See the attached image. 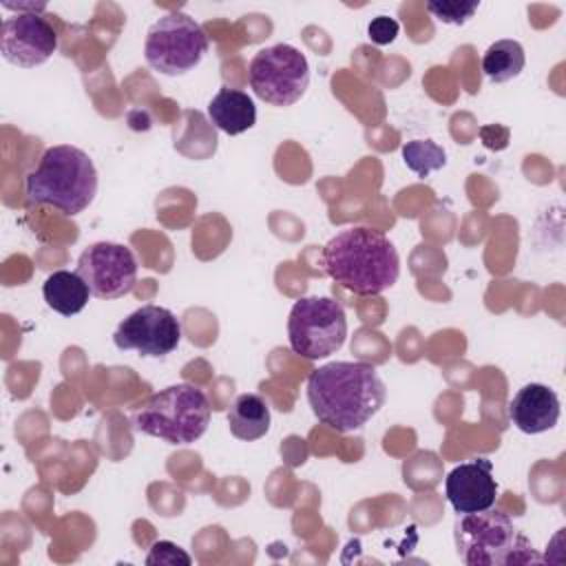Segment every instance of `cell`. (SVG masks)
Listing matches in <instances>:
<instances>
[{
    "instance_id": "cell-4",
    "label": "cell",
    "mask_w": 566,
    "mask_h": 566,
    "mask_svg": "<svg viewBox=\"0 0 566 566\" xmlns=\"http://www.w3.org/2000/svg\"><path fill=\"white\" fill-rule=\"evenodd\" d=\"M210 413V400L199 387L177 382L135 405L130 422L135 431L168 444H190L206 433Z\"/></svg>"
},
{
    "instance_id": "cell-20",
    "label": "cell",
    "mask_w": 566,
    "mask_h": 566,
    "mask_svg": "<svg viewBox=\"0 0 566 566\" xmlns=\"http://www.w3.org/2000/svg\"><path fill=\"white\" fill-rule=\"evenodd\" d=\"M190 555L184 553L177 544L172 542H155L150 546V553L146 557V564H186L190 566Z\"/></svg>"
},
{
    "instance_id": "cell-1",
    "label": "cell",
    "mask_w": 566,
    "mask_h": 566,
    "mask_svg": "<svg viewBox=\"0 0 566 566\" xmlns=\"http://www.w3.org/2000/svg\"><path fill=\"white\" fill-rule=\"evenodd\" d=\"M385 398L382 378L374 365L363 360H334L307 376V402L314 416L338 433L365 427Z\"/></svg>"
},
{
    "instance_id": "cell-19",
    "label": "cell",
    "mask_w": 566,
    "mask_h": 566,
    "mask_svg": "<svg viewBox=\"0 0 566 566\" xmlns=\"http://www.w3.org/2000/svg\"><path fill=\"white\" fill-rule=\"evenodd\" d=\"M480 2H462V0H433L427 2V11L444 22V24H464L473 18Z\"/></svg>"
},
{
    "instance_id": "cell-17",
    "label": "cell",
    "mask_w": 566,
    "mask_h": 566,
    "mask_svg": "<svg viewBox=\"0 0 566 566\" xmlns=\"http://www.w3.org/2000/svg\"><path fill=\"white\" fill-rule=\"evenodd\" d=\"M526 55L517 40H497L482 55V71L493 84H504L524 71Z\"/></svg>"
},
{
    "instance_id": "cell-11",
    "label": "cell",
    "mask_w": 566,
    "mask_h": 566,
    "mask_svg": "<svg viewBox=\"0 0 566 566\" xmlns=\"http://www.w3.org/2000/svg\"><path fill=\"white\" fill-rule=\"evenodd\" d=\"M57 49V31L40 13H15L0 27V53L20 69L44 64Z\"/></svg>"
},
{
    "instance_id": "cell-14",
    "label": "cell",
    "mask_w": 566,
    "mask_h": 566,
    "mask_svg": "<svg viewBox=\"0 0 566 566\" xmlns=\"http://www.w3.org/2000/svg\"><path fill=\"white\" fill-rule=\"evenodd\" d=\"M208 117L226 135H241L256 122V106L245 91L221 88L208 104Z\"/></svg>"
},
{
    "instance_id": "cell-15",
    "label": "cell",
    "mask_w": 566,
    "mask_h": 566,
    "mask_svg": "<svg viewBox=\"0 0 566 566\" xmlns=\"http://www.w3.org/2000/svg\"><path fill=\"white\" fill-rule=\"evenodd\" d=\"M42 296L53 312L62 316H73L86 307L91 290L77 272L57 270L46 276L42 285Z\"/></svg>"
},
{
    "instance_id": "cell-3",
    "label": "cell",
    "mask_w": 566,
    "mask_h": 566,
    "mask_svg": "<svg viewBox=\"0 0 566 566\" xmlns=\"http://www.w3.org/2000/svg\"><path fill=\"white\" fill-rule=\"evenodd\" d=\"M95 195V164L77 146L60 144L46 148L38 166L27 175V199L38 206H51L66 217L86 210Z\"/></svg>"
},
{
    "instance_id": "cell-5",
    "label": "cell",
    "mask_w": 566,
    "mask_h": 566,
    "mask_svg": "<svg viewBox=\"0 0 566 566\" xmlns=\"http://www.w3.org/2000/svg\"><path fill=\"white\" fill-rule=\"evenodd\" d=\"M453 542L460 562L467 566L542 562L528 537L513 526L511 517L493 509L462 513L453 524Z\"/></svg>"
},
{
    "instance_id": "cell-16",
    "label": "cell",
    "mask_w": 566,
    "mask_h": 566,
    "mask_svg": "<svg viewBox=\"0 0 566 566\" xmlns=\"http://www.w3.org/2000/svg\"><path fill=\"white\" fill-rule=\"evenodd\" d=\"M270 407L259 394H241L234 398L228 411L230 433L239 440L252 442L270 431Z\"/></svg>"
},
{
    "instance_id": "cell-21",
    "label": "cell",
    "mask_w": 566,
    "mask_h": 566,
    "mask_svg": "<svg viewBox=\"0 0 566 566\" xmlns=\"http://www.w3.org/2000/svg\"><path fill=\"white\" fill-rule=\"evenodd\" d=\"M398 31H400V24H398L394 18H389V15H376V18L369 22V27H367L369 40H371L374 44H378V46L391 44V42L396 40Z\"/></svg>"
},
{
    "instance_id": "cell-12",
    "label": "cell",
    "mask_w": 566,
    "mask_h": 566,
    "mask_svg": "<svg viewBox=\"0 0 566 566\" xmlns=\"http://www.w3.org/2000/svg\"><path fill=\"white\" fill-rule=\"evenodd\" d=\"M444 493L460 515L491 509L497 497L493 462L486 458H471L453 467L444 480Z\"/></svg>"
},
{
    "instance_id": "cell-8",
    "label": "cell",
    "mask_w": 566,
    "mask_h": 566,
    "mask_svg": "<svg viewBox=\"0 0 566 566\" xmlns=\"http://www.w3.org/2000/svg\"><path fill=\"white\" fill-rule=\"evenodd\" d=\"M248 82L259 99L272 106L296 104L310 84L307 57L292 44H274L254 53Z\"/></svg>"
},
{
    "instance_id": "cell-7",
    "label": "cell",
    "mask_w": 566,
    "mask_h": 566,
    "mask_svg": "<svg viewBox=\"0 0 566 566\" xmlns=\"http://www.w3.org/2000/svg\"><path fill=\"white\" fill-rule=\"evenodd\" d=\"M347 338V316L329 296H305L296 301L287 318V340L294 354L318 360L336 354Z\"/></svg>"
},
{
    "instance_id": "cell-2",
    "label": "cell",
    "mask_w": 566,
    "mask_h": 566,
    "mask_svg": "<svg viewBox=\"0 0 566 566\" xmlns=\"http://www.w3.org/2000/svg\"><path fill=\"white\" fill-rule=\"evenodd\" d=\"M321 256L332 281L358 296L382 294L400 274L396 245L385 232L365 226L336 232L323 245Z\"/></svg>"
},
{
    "instance_id": "cell-10",
    "label": "cell",
    "mask_w": 566,
    "mask_h": 566,
    "mask_svg": "<svg viewBox=\"0 0 566 566\" xmlns=\"http://www.w3.org/2000/svg\"><path fill=\"white\" fill-rule=\"evenodd\" d=\"M181 323L161 305H142L130 312L115 329L113 343L117 349H135L146 358H164L179 347Z\"/></svg>"
},
{
    "instance_id": "cell-6",
    "label": "cell",
    "mask_w": 566,
    "mask_h": 566,
    "mask_svg": "<svg viewBox=\"0 0 566 566\" xmlns=\"http://www.w3.org/2000/svg\"><path fill=\"white\" fill-rule=\"evenodd\" d=\"M210 42L206 31L181 11L161 15L146 33L144 57L148 66L161 75H186L208 53Z\"/></svg>"
},
{
    "instance_id": "cell-18",
    "label": "cell",
    "mask_w": 566,
    "mask_h": 566,
    "mask_svg": "<svg viewBox=\"0 0 566 566\" xmlns=\"http://www.w3.org/2000/svg\"><path fill=\"white\" fill-rule=\"evenodd\" d=\"M400 153L405 166L418 177H429L433 170H440L447 164L444 148L431 139H411Z\"/></svg>"
},
{
    "instance_id": "cell-13",
    "label": "cell",
    "mask_w": 566,
    "mask_h": 566,
    "mask_svg": "<svg viewBox=\"0 0 566 566\" xmlns=\"http://www.w3.org/2000/svg\"><path fill=\"white\" fill-rule=\"evenodd\" d=\"M559 398L557 394L542 385V382H528L509 402V418L511 422L528 436L544 433L553 429L559 420Z\"/></svg>"
},
{
    "instance_id": "cell-9",
    "label": "cell",
    "mask_w": 566,
    "mask_h": 566,
    "mask_svg": "<svg viewBox=\"0 0 566 566\" xmlns=\"http://www.w3.org/2000/svg\"><path fill=\"white\" fill-rule=\"evenodd\" d=\"M88 285L91 296L113 301L126 296L137 281V259L130 248L97 241L82 250L75 270Z\"/></svg>"
}]
</instances>
